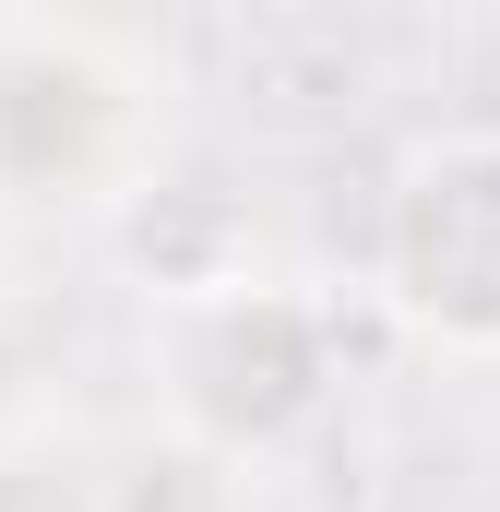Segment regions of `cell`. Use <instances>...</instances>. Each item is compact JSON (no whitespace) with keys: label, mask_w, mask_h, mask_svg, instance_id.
<instances>
[{"label":"cell","mask_w":500,"mask_h":512,"mask_svg":"<svg viewBox=\"0 0 500 512\" xmlns=\"http://www.w3.org/2000/svg\"><path fill=\"white\" fill-rule=\"evenodd\" d=\"M155 382L167 417L215 453H274L322 417L334 393V322L298 298V286H262V274H191L167 286L155 310Z\"/></svg>","instance_id":"6da1fadb"},{"label":"cell","mask_w":500,"mask_h":512,"mask_svg":"<svg viewBox=\"0 0 500 512\" xmlns=\"http://www.w3.org/2000/svg\"><path fill=\"white\" fill-rule=\"evenodd\" d=\"M143 96L155 72L96 24L0 12V203H72L108 191L143 155Z\"/></svg>","instance_id":"7a4b0ae2"},{"label":"cell","mask_w":500,"mask_h":512,"mask_svg":"<svg viewBox=\"0 0 500 512\" xmlns=\"http://www.w3.org/2000/svg\"><path fill=\"white\" fill-rule=\"evenodd\" d=\"M381 298L453 358H500V131H429L381 179Z\"/></svg>","instance_id":"3957f363"}]
</instances>
